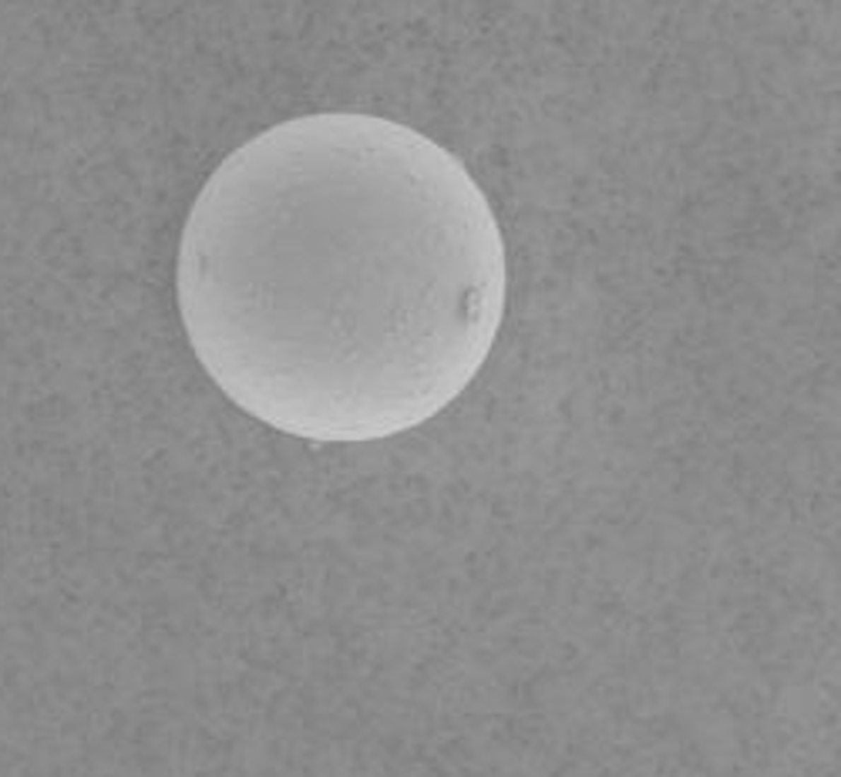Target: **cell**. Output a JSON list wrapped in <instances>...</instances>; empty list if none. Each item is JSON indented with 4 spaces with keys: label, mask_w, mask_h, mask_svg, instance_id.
<instances>
[{
    "label": "cell",
    "mask_w": 841,
    "mask_h": 777,
    "mask_svg": "<svg viewBox=\"0 0 841 777\" xmlns=\"http://www.w3.org/2000/svg\"><path fill=\"white\" fill-rule=\"evenodd\" d=\"M508 256L461 158L370 111H310L225 155L185 216L175 303L242 414L313 444L435 421L498 340Z\"/></svg>",
    "instance_id": "6da1fadb"
}]
</instances>
